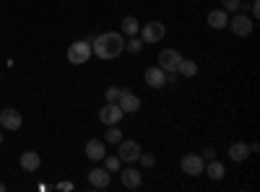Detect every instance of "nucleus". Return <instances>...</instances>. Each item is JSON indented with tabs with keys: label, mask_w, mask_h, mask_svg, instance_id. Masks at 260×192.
I'll list each match as a JSON object with an SVG mask.
<instances>
[{
	"label": "nucleus",
	"mask_w": 260,
	"mask_h": 192,
	"mask_svg": "<svg viewBox=\"0 0 260 192\" xmlns=\"http://www.w3.org/2000/svg\"><path fill=\"white\" fill-rule=\"evenodd\" d=\"M91 52L99 60H115L125 52V36L122 31H107L91 39Z\"/></svg>",
	"instance_id": "obj_1"
},
{
	"label": "nucleus",
	"mask_w": 260,
	"mask_h": 192,
	"mask_svg": "<svg viewBox=\"0 0 260 192\" xmlns=\"http://www.w3.org/2000/svg\"><path fill=\"white\" fill-rule=\"evenodd\" d=\"M91 55L94 52H91V42L89 39H78V42H73V45L68 47V60L73 62V65H83Z\"/></svg>",
	"instance_id": "obj_2"
},
{
	"label": "nucleus",
	"mask_w": 260,
	"mask_h": 192,
	"mask_svg": "<svg viewBox=\"0 0 260 192\" xmlns=\"http://www.w3.org/2000/svg\"><path fill=\"white\" fill-rule=\"evenodd\" d=\"M237 36H250L252 31H255V21L250 18V16H245V13H237L234 18H229V24H226Z\"/></svg>",
	"instance_id": "obj_3"
},
{
	"label": "nucleus",
	"mask_w": 260,
	"mask_h": 192,
	"mask_svg": "<svg viewBox=\"0 0 260 192\" xmlns=\"http://www.w3.org/2000/svg\"><path fill=\"white\" fill-rule=\"evenodd\" d=\"M167 34V26L161 24V21H148V24L141 29V36L146 45H156V42H161Z\"/></svg>",
	"instance_id": "obj_4"
},
{
	"label": "nucleus",
	"mask_w": 260,
	"mask_h": 192,
	"mask_svg": "<svg viewBox=\"0 0 260 192\" xmlns=\"http://www.w3.org/2000/svg\"><path fill=\"white\" fill-rule=\"evenodd\" d=\"M180 62H182V55L177 50H161L159 52V68L164 73H177Z\"/></svg>",
	"instance_id": "obj_5"
},
{
	"label": "nucleus",
	"mask_w": 260,
	"mask_h": 192,
	"mask_svg": "<svg viewBox=\"0 0 260 192\" xmlns=\"http://www.w3.org/2000/svg\"><path fill=\"white\" fill-rule=\"evenodd\" d=\"M122 109H120V104L117 101H107L102 109H99V122L102 125H117L120 120H122Z\"/></svg>",
	"instance_id": "obj_6"
},
{
	"label": "nucleus",
	"mask_w": 260,
	"mask_h": 192,
	"mask_svg": "<svg viewBox=\"0 0 260 192\" xmlns=\"http://www.w3.org/2000/svg\"><path fill=\"white\" fill-rule=\"evenodd\" d=\"M117 156H120V161H125V164H133V161H138V156H141V145H138L136 140H120V143H117Z\"/></svg>",
	"instance_id": "obj_7"
},
{
	"label": "nucleus",
	"mask_w": 260,
	"mask_h": 192,
	"mask_svg": "<svg viewBox=\"0 0 260 192\" xmlns=\"http://www.w3.org/2000/svg\"><path fill=\"white\" fill-rule=\"evenodd\" d=\"M180 166H182V172H185L187 177H201V174H203V156H198V153H185L182 161H180Z\"/></svg>",
	"instance_id": "obj_8"
},
{
	"label": "nucleus",
	"mask_w": 260,
	"mask_h": 192,
	"mask_svg": "<svg viewBox=\"0 0 260 192\" xmlns=\"http://www.w3.org/2000/svg\"><path fill=\"white\" fill-rule=\"evenodd\" d=\"M0 125H3V130H18L24 125V117L16 109H0Z\"/></svg>",
	"instance_id": "obj_9"
},
{
	"label": "nucleus",
	"mask_w": 260,
	"mask_h": 192,
	"mask_svg": "<svg viewBox=\"0 0 260 192\" xmlns=\"http://www.w3.org/2000/svg\"><path fill=\"white\" fill-rule=\"evenodd\" d=\"M89 184H91L94 189H104L107 184H110V172H107L104 166L91 169V172H89Z\"/></svg>",
	"instance_id": "obj_10"
},
{
	"label": "nucleus",
	"mask_w": 260,
	"mask_h": 192,
	"mask_svg": "<svg viewBox=\"0 0 260 192\" xmlns=\"http://www.w3.org/2000/svg\"><path fill=\"white\" fill-rule=\"evenodd\" d=\"M143 78H146V83L151 89H161L164 83H167V73L156 65V68H146V73H143Z\"/></svg>",
	"instance_id": "obj_11"
},
{
	"label": "nucleus",
	"mask_w": 260,
	"mask_h": 192,
	"mask_svg": "<svg viewBox=\"0 0 260 192\" xmlns=\"http://www.w3.org/2000/svg\"><path fill=\"white\" fill-rule=\"evenodd\" d=\"M117 104H120V109H122L125 114H130V112H138V109H141V99H138L136 94H130L127 89L122 91V96H120V101H117Z\"/></svg>",
	"instance_id": "obj_12"
},
{
	"label": "nucleus",
	"mask_w": 260,
	"mask_h": 192,
	"mask_svg": "<svg viewBox=\"0 0 260 192\" xmlns=\"http://www.w3.org/2000/svg\"><path fill=\"white\" fill-rule=\"evenodd\" d=\"M21 169H24V172H37L39 169V164H42V159H39V153L37 151H24L21 153Z\"/></svg>",
	"instance_id": "obj_13"
},
{
	"label": "nucleus",
	"mask_w": 260,
	"mask_h": 192,
	"mask_svg": "<svg viewBox=\"0 0 260 192\" xmlns=\"http://www.w3.org/2000/svg\"><path fill=\"white\" fill-rule=\"evenodd\" d=\"M120 179H122V184L127 189H138L141 187V172H138V169H122Z\"/></svg>",
	"instance_id": "obj_14"
},
{
	"label": "nucleus",
	"mask_w": 260,
	"mask_h": 192,
	"mask_svg": "<svg viewBox=\"0 0 260 192\" xmlns=\"http://www.w3.org/2000/svg\"><path fill=\"white\" fill-rule=\"evenodd\" d=\"M86 156H89L91 161H102L104 156H107V148H104V143L102 140H89V143H86Z\"/></svg>",
	"instance_id": "obj_15"
},
{
	"label": "nucleus",
	"mask_w": 260,
	"mask_h": 192,
	"mask_svg": "<svg viewBox=\"0 0 260 192\" xmlns=\"http://www.w3.org/2000/svg\"><path fill=\"white\" fill-rule=\"evenodd\" d=\"M226 24H229V16H226L224 8L208 13V26H211V29H226Z\"/></svg>",
	"instance_id": "obj_16"
},
{
	"label": "nucleus",
	"mask_w": 260,
	"mask_h": 192,
	"mask_svg": "<svg viewBox=\"0 0 260 192\" xmlns=\"http://www.w3.org/2000/svg\"><path fill=\"white\" fill-rule=\"evenodd\" d=\"M250 156V145L247 143H234L232 148H229V159L232 161H245Z\"/></svg>",
	"instance_id": "obj_17"
},
{
	"label": "nucleus",
	"mask_w": 260,
	"mask_h": 192,
	"mask_svg": "<svg viewBox=\"0 0 260 192\" xmlns=\"http://www.w3.org/2000/svg\"><path fill=\"white\" fill-rule=\"evenodd\" d=\"M120 29H122V34H127V36H138V31H141V24H138V21H136L133 16H125Z\"/></svg>",
	"instance_id": "obj_18"
},
{
	"label": "nucleus",
	"mask_w": 260,
	"mask_h": 192,
	"mask_svg": "<svg viewBox=\"0 0 260 192\" xmlns=\"http://www.w3.org/2000/svg\"><path fill=\"white\" fill-rule=\"evenodd\" d=\"M203 172H206V174H208L211 179H221V177L226 174V172H224V164H219V161H213V159L208 161V166H203Z\"/></svg>",
	"instance_id": "obj_19"
},
{
	"label": "nucleus",
	"mask_w": 260,
	"mask_h": 192,
	"mask_svg": "<svg viewBox=\"0 0 260 192\" xmlns=\"http://www.w3.org/2000/svg\"><path fill=\"white\" fill-rule=\"evenodd\" d=\"M177 73H180L182 78H192L195 73H198V62H195V60H182L180 68H177Z\"/></svg>",
	"instance_id": "obj_20"
},
{
	"label": "nucleus",
	"mask_w": 260,
	"mask_h": 192,
	"mask_svg": "<svg viewBox=\"0 0 260 192\" xmlns=\"http://www.w3.org/2000/svg\"><path fill=\"white\" fill-rule=\"evenodd\" d=\"M107 127H110V130L104 133V143H115V145H117V143L122 140V133H120V127H117V125H107Z\"/></svg>",
	"instance_id": "obj_21"
},
{
	"label": "nucleus",
	"mask_w": 260,
	"mask_h": 192,
	"mask_svg": "<svg viewBox=\"0 0 260 192\" xmlns=\"http://www.w3.org/2000/svg\"><path fill=\"white\" fill-rule=\"evenodd\" d=\"M102 161H104V169H107L110 174L120 172V156H104Z\"/></svg>",
	"instance_id": "obj_22"
},
{
	"label": "nucleus",
	"mask_w": 260,
	"mask_h": 192,
	"mask_svg": "<svg viewBox=\"0 0 260 192\" xmlns=\"http://www.w3.org/2000/svg\"><path fill=\"white\" fill-rule=\"evenodd\" d=\"M125 50H127V52H133V55H138V52L143 50V39H138V36H133V39H130V42H127V45H125Z\"/></svg>",
	"instance_id": "obj_23"
},
{
	"label": "nucleus",
	"mask_w": 260,
	"mask_h": 192,
	"mask_svg": "<svg viewBox=\"0 0 260 192\" xmlns=\"http://www.w3.org/2000/svg\"><path fill=\"white\" fill-rule=\"evenodd\" d=\"M122 91H125V89H117V86H110V89H107V91H104V99H107V101H120V96H122Z\"/></svg>",
	"instance_id": "obj_24"
},
{
	"label": "nucleus",
	"mask_w": 260,
	"mask_h": 192,
	"mask_svg": "<svg viewBox=\"0 0 260 192\" xmlns=\"http://www.w3.org/2000/svg\"><path fill=\"white\" fill-rule=\"evenodd\" d=\"M221 8L226 13H237V11L242 8V3H240V0H221Z\"/></svg>",
	"instance_id": "obj_25"
},
{
	"label": "nucleus",
	"mask_w": 260,
	"mask_h": 192,
	"mask_svg": "<svg viewBox=\"0 0 260 192\" xmlns=\"http://www.w3.org/2000/svg\"><path fill=\"white\" fill-rule=\"evenodd\" d=\"M138 161H141V164H143L146 169H151V166H154V164H156V159H154V156H151V153H143V151H141V156H138Z\"/></svg>",
	"instance_id": "obj_26"
},
{
	"label": "nucleus",
	"mask_w": 260,
	"mask_h": 192,
	"mask_svg": "<svg viewBox=\"0 0 260 192\" xmlns=\"http://www.w3.org/2000/svg\"><path fill=\"white\" fill-rule=\"evenodd\" d=\"M250 13H252V16H250L252 21H255V18L260 16V3H257V0H252V6H250Z\"/></svg>",
	"instance_id": "obj_27"
},
{
	"label": "nucleus",
	"mask_w": 260,
	"mask_h": 192,
	"mask_svg": "<svg viewBox=\"0 0 260 192\" xmlns=\"http://www.w3.org/2000/svg\"><path fill=\"white\" fill-rule=\"evenodd\" d=\"M57 189H62V192H71V189H73V184H71V182H60V184H57Z\"/></svg>",
	"instance_id": "obj_28"
},
{
	"label": "nucleus",
	"mask_w": 260,
	"mask_h": 192,
	"mask_svg": "<svg viewBox=\"0 0 260 192\" xmlns=\"http://www.w3.org/2000/svg\"><path fill=\"white\" fill-rule=\"evenodd\" d=\"M213 156H216V151H213V148H206V151H203V159H206V161H211Z\"/></svg>",
	"instance_id": "obj_29"
},
{
	"label": "nucleus",
	"mask_w": 260,
	"mask_h": 192,
	"mask_svg": "<svg viewBox=\"0 0 260 192\" xmlns=\"http://www.w3.org/2000/svg\"><path fill=\"white\" fill-rule=\"evenodd\" d=\"M0 192H6V184L3 182H0Z\"/></svg>",
	"instance_id": "obj_30"
},
{
	"label": "nucleus",
	"mask_w": 260,
	"mask_h": 192,
	"mask_svg": "<svg viewBox=\"0 0 260 192\" xmlns=\"http://www.w3.org/2000/svg\"><path fill=\"white\" fill-rule=\"evenodd\" d=\"M0 143H3V133H0Z\"/></svg>",
	"instance_id": "obj_31"
}]
</instances>
